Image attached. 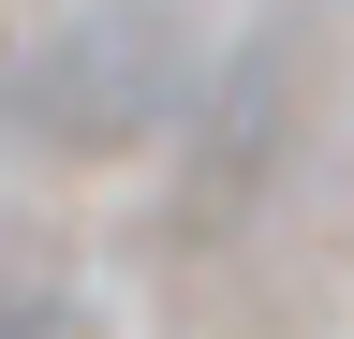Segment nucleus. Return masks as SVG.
I'll return each instance as SVG.
<instances>
[{"label":"nucleus","instance_id":"nucleus-1","mask_svg":"<svg viewBox=\"0 0 354 339\" xmlns=\"http://www.w3.org/2000/svg\"><path fill=\"white\" fill-rule=\"evenodd\" d=\"M0 339H74V325H59V295H0Z\"/></svg>","mask_w":354,"mask_h":339}]
</instances>
